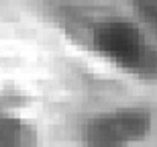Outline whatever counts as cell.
I'll return each instance as SVG.
<instances>
[{
	"mask_svg": "<svg viewBox=\"0 0 157 147\" xmlns=\"http://www.w3.org/2000/svg\"><path fill=\"white\" fill-rule=\"evenodd\" d=\"M151 131V117L141 108H121L90 118L82 131L86 147H131Z\"/></svg>",
	"mask_w": 157,
	"mask_h": 147,
	"instance_id": "6da1fadb",
	"label": "cell"
},
{
	"mask_svg": "<svg viewBox=\"0 0 157 147\" xmlns=\"http://www.w3.org/2000/svg\"><path fill=\"white\" fill-rule=\"evenodd\" d=\"M94 47L106 59L124 70H139L145 64V43L139 29L127 21H108L96 27Z\"/></svg>",
	"mask_w": 157,
	"mask_h": 147,
	"instance_id": "7a4b0ae2",
	"label": "cell"
},
{
	"mask_svg": "<svg viewBox=\"0 0 157 147\" xmlns=\"http://www.w3.org/2000/svg\"><path fill=\"white\" fill-rule=\"evenodd\" d=\"M0 147H35L33 131L21 118L0 110Z\"/></svg>",
	"mask_w": 157,
	"mask_h": 147,
	"instance_id": "3957f363",
	"label": "cell"
}]
</instances>
